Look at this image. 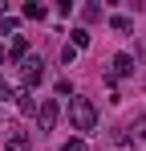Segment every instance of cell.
<instances>
[{
	"mask_svg": "<svg viewBox=\"0 0 146 151\" xmlns=\"http://www.w3.org/2000/svg\"><path fill=\"white\" fill-rule=\"evenodd\" d=\"M69 123H73V131H94L97 127V106L89 98H73L69 102Z\"/></svg>",
	"mask_w": 146,
	"mask_h": 151,
	"instance_id": "cell-1",
	"label": "cell"
},
{
	"mask_svg": "<svg viewBox=\"0 0 146 151\" xmlns=\"http://www.w3.org/2000/svg\"><path fill=\"white\" fill-rule=\"evenodd\" d=\"M41 78H45V61H41V53H28V57L21 61V90L41 86Z\"/></svg>",
	"mask_w": 146,
	"mask_h": 151,
	"instance_id": "cell-2",
	"label": "cell"
},
{
	"mask_svg": "<svg viewBox=\"0 0 146 151\" xmlns=\"http://www.w3.org/2000/svg\"><path fill=\"white\" fill-rule=\"evenodd\" d=\"M57 119H61V102L57 98H41V106H37V127H41V131H53Z\"/></svg>",
	"mask_w": 146,
	"mask_h": 151,
	"instance_id": "cell-3",
	"label": "cell"
},
{
	"mask_svg": "<svg viewBox=\"0 0 146 151\" xmlns=\"http://www.w3.org/2000/svg\"><path fill=\"white\" fill-rule=\"evenodd\" d=\"M4 151H33V135L24 127H8L4 131Z\"/></svg>",
	"mask_w": 146,
	"mask_h": 151,
	"instance_id": "cell-4",
	"label": "cell"
},
{
	"mask_svg": "<svg viewBox=\"0 0 146 151\" xmlns=\"http://www.w3.org/2000/svg\"><path fill=\"white\" fill-rule=\"evenodd\" d=\"M130 74H134V57H130V53H118V57H114V65H110V82L130 78Z\"/></svg>",
	"mask_w": 146,
	"mask_h": 151,
	"instance_id": "cell-5",
	"label": "cell"
},
{
	"mask_svg": "<svg viewBox=\"0 0 146 151\" xmlns=\"http://www.w3.org/2000/svg\"><path fill=\"white\" fill-rule=\"evenodd\" d=\"M12 98L21 106V114H37V106H41V98H37L33 90H21V94H12Z\"/></svg>",
	"mask_w": 146,
	"mask_h": 151,
	"instance_id": "cell-6",
	"label": "cell"
},
{
	"mask_svg": "<svg viewBox=\"0 0 146 151\" xmlns=\"http://www.w3.org/2000/svg\"><path fill=\"white\" fill-rule=\"evenodd\" d=\"M4 57H8V61H24V57H28V41H24V37H12V45H8Z\"/></svg>",
	"mask_w": 146,
	"mask_h": 151,
	"instance_id": "cell-7",
	"label": "cell"
},
{
	"mask_svg": "<svg viewBox=\"0 0 146 151\" xmlns=\"http://www.w3.org/2000/svg\"><path fill=\"white\" fill-rule=\"evenodd\" d=\"M110 29H114V33H130L134 21H130V17H110Z\"/></svg>",
	"mask_w": 146,
	"mask_h": 151,
	"instance_id": "cell-8",
	"label": "cell"
},
{
	"mask_svg": "<svg viewBox=\"0 0 146 151\" xmlns=\"http://www.w3.org/2000/svg\"><path fill=\"white\" fill-rule=\"evenodd\" d=\"M73 49H85L89 45V29H73V41H69Z\"/></svg>",
	"mask_w": 146,
	"mask_h": 151,
	"instance_id": "cell-9",
	"label": "cell"
},
{
	"mask_svg": "<svg viewBox=\"0 0 146 151\" xmlns=\"http://www.w3.org/2000/svg\"><path fill=\"white\" fill-rule=\"evenodd\" d=\"M8 33H16V17H4L0 12V37H8Z\"/></svg>",
	"mask_w": 146,
	"mask_h": 151,
	"instance_id": "cell-10",
	"label": "cell"
},
{
	"mask_svg": "<svg viewBox=\"0 0 146 151\" xmlns=\"http://www.w3.org/2000/svg\"><path fill=\"white\" fill-rule=\"evenodd\" d=\"M130 131H134V139H146V114H138V119L130 123Z\"/></svg>",
	"mask_w": 146,
	"mask_h": 151,
	"instance_id": "cell-11",
	"label": "cell"
},
{
	"mask_svg": "<svg viewBox=\"0 0 146 151\" xmlns=\"http://www.w3.org/2000/svg\"><path fill=\"white\" fill-rule=\"evenodd\" d=\"M24 17H33V21H41V17H45V4H24Z\"/></svg>",
	"mask_w": 146,
	"mask_h": 151,
	"instance_id": "cell-12",
	"label": "cell"
},
{
	"mask_svg": "<svg viewBox=\"0 0 146 151\" xmlns=\"http://www.w3.org/2000/svg\"><path fill=\"white\" fill-rule=\"evenodd\" d=\"M61 61H65V65H73V61H77V49H73V45H65V49H61Z\"/></svg>",
	"mask_w": 146,
	"mask_h": 151,
	"instance_id": "cell-13",
	"label": "cell"
},
{
	"mask_svg": "<svg viewBox=\"0 0 146 151\" xmlns=\"http://www.w3.org/2000/svg\"><path fill=\"white\" fill-rule=\"evenodd\" d=\"M61 151H85V139H69V143H65Z\"/></svg>",
	"mask_w": 146,
	"mask_h": 151,
	"instance_id": "cell-14",
	"label": "cell"
},
{
	"mask_svg": "<svg viewBox=\"0 0 146 151\" xmlns=\"http://www.w3.org/2000/svg\"><path fill=\"white\" fill-rule=\"evenodd\" d=\"M0 98H12V86L4 82V74H0Z\"/></svg>",
	"mask_w": 146,
	"mask_h": 151,
	"instance_id": "cell-15",
	"label": "cell"
},
{
	"mask_svg": "<svg viewBox=\"0 0 146 151\" xmlns=\"http://www.w3.org/2000/svg\"><path fill=\"white\" fill-rule=\"evenodd\" d=\"M4 61H8V57H4V49H0V65H4Z\"/></svg>",
	"mask_w": 146,
	"mask_h": 151,
	"instance_id": "cell-16",
	"label": "cell"
},
{
	"mask_svg": "<svg viewBox=\"0 0 146 151\" xmlns=\"http://www.w3.org/2000/svg\"><path fill=\"white\" fill-rule=\"evenodd\" d=\"M0 12H4V8H0Z\"/></svg>",
	"mask_w": 146,
	"mask_h": 151,
	"instance_id": "cell-17",
	"label": "cell"
}]
</instances>
